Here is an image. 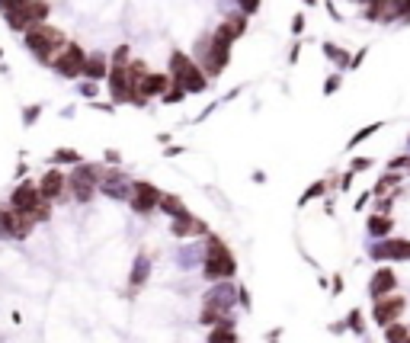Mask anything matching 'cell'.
<instances>
[{"label": "cell", "instance_id": "cell-39", "mask_svg": "<svg viewBox=\"0 0 410 343\" xmlns=\"http://www.w3.org/2000/svg\"><path fill=\"white\" fill-rule=\"evenodd\" d=\"M368 164H372V160H368V158H362V160H359V158H356V160H352V170H366V167H368Z\"/></svg>", "mask_w": 410, "mask_h": 343}, {"label": "cell", "instance_id": "cell-32", "mask_svg": "<svg viewBox=\"0 0 410 343\" xmlns=\"http://www.w3.org/2000/svg\"><path fill=\"white\" fill-rule=\"evenodd\" d=\"M372 132H378V122H372V126L359 128V132L352 135V138H350V148H356V144H359V142H366V138H368V135H372Z\"/></svg>", "mask_w": 410, "mask_h": 343}, {"label": "cell", "instance_id": "cell-20", "mask_svg": "<svg viewBox=\"0 0 410 343\" xmlns=\"http://www.w3.org/2000/svg\"><path fill=\"white\" fill-rule=\"evenodd\" d=\"M157 212H164V215H170V218H183V215H189L186 202L180 199V196H173V193H164V196H160Z\"/></svg>", "mask_w": 410, "mask_h": 343}, {"label": "cell", "instance_id": "cell-15", "mask_svg": "<svg viewBox=\"0 0 410 343\" xmlns=\"http://www.w3.org/2000/svg\"><path fill=\"white\" fill-rule=\"evenodd\" d=\"M109 93L116 103H132V81L128 67H109Z\"/></svg>", "mask_w": 410, "mask_h": 343}, {"label": "cell", "instance_id": "cell-3", "mask_svg": "<svg viewBox=\"0 0 410 343\" xmlns=\"http://www.w3.org/2000/svg\"><path fill=\"white\" fill-rule=\"evenodd\" d=\"M170 77H173V84H180L186 93H202L205 90V74H202V67L196 65L189 55L183 51H173L170 55Z\"/></svg>", "mask_w": 410, "mask_h": 343}, {"label": "cell", "instance_id": "cell-6", "mask_svg": "<svg viewBox=\"0 0 410 343\" xmlns=\"http://www.w3.org/2000/svg\"><path fill=\"white\" fill-rule=\"evenodd\" d=\"M199 65L205 67V74H221L225 65L231 61V45L221 42L218 35H212L209 42H199Z\"/></svg>", "mask_w": 410, "mask_h": 343}, {"label": "cell", "instance_id": "cell-12", "mask_svg": "<svg viewBox=\"0 0 410 343\" xmlns=\"http://www.w3.org/2000/svg\"><path fill=\"white\" fill-rule=\"evenodd\" d=\"M394 289H398V273H394L391 267H378L375 273H372V279H368V295L375 301L394 295Z\"/></svg>", "mask_w": 410, "mask_h": 343}, {"label": "cell", "instance_id": "cell-31", "mask_svg": "<svg viewBox=\"0 0 410 343\" xmlns=\"http://www.w3.org/2000/svg\"><path fill=\"white\" fill-rule=\"evenodd\" d=\"M324 190H327V183H324V180H321V183H314V186H311V190H305V193H302V199H298V206H305V202H308V199H318V196H324Z\"/></svg>", "mask_w": 410, "mask_h": 343}, {"label": "cell", "instance_id": "cell-45", "mask_svg": "<svg viewBox=\"0 0 410 343\" xmlns=\"http://www.w3.org/2000/svg\"><path fill=\"white\" fill-rule=\"evenodd\" d=\"M0 58H3V49H0Z\"/></svg>", "mask_w": 410, "mask_h": 343}, {"label": "cell", "instance_id": "cell-37", "mask_svg": "<svg viewBox=\"0 0 410 343\" xmlns=\"http://www.w3.org/2000/svg\"><path fill=\"white\" fill-rule=\"evenodd\" d=\"M237 3H241L244 13H257L259 10V0H237Z\"/></svg>", "mask_w": 410, "mask_h": 343}, {"label": "cell", "instance_id": "cell-19", "mask_svg": "<svg viewBox=\"0 0 410 343\" xmlns=\"http://www.w3.org/2000/svg\"><path fill=\"white\" fill-rule=\"evenodd\" d=\"M366 231L375 237V241H385V237L394 231V218L391 215H378V212H375V215L366 221Z\"/></svg>", "mask_w": 410, "mask_h": 343}, {"label": "cell", "instance_id": "cell-30", "mask_svg": "<svg viewBox=\"0 0 410 343\" xmlns=\"http://www.w3.org/2000/svg\"><path fill=\"white\" fill-rule=\"evenodd\" d=\"M33 0H0V13L7 17V13H17V10H23V7H29Z\"/></svg>", "mask_w": 410, "mask_h": 343}, {"label": "cell", "instance_id": "cell-46", "mask_svg": "<svg viewBox=\"0 0 410 343\" xmlns=\"http://www.w3.org/2000/svg\"><path fill=\"white\" fill-rule=\"evenodd\" d=\"M273 343H279V340H273Z\"/></svg>", "mask_w": 410, "mask_h": 343}, {"label": "cell", "instance_id": "cell-29", "mask_svg": "<svg viewBox=\"0 0 410 343\" xmlns=\"http://www.w3.org/2000/svg\"><path fill=\"white\" fill-rule=\"evenodd\" d=\"M132 65V49L128 45H119L116 51H112V67H128Z\"/></svg>", "mask_w": 410, "mask_h": 343}, {"label": "cell", "instance_id": "cell-41", "mask_svg": "<svg viewBox=\"0 0 410 343\" xmlns=\"http://www.w3.org/2000/svg\"><path fill=\"white\" fill-rule=\"evenodd\" d=\"M119 160H122V158H119V151L109 148V151H106V164H119Z\"/></svg>", "mask_w": 410, "mask_h": 343}, {"label": "cell", "instance_id": "cell-17", "mask_svg": "<svg viewBox=\"0 0 410 343\" xmlns=\"http://www.w3.org/2000/svg\"><path fill=\"white\" fill-rule=\"evenodd\" d=\"M148 279H151V257H148V253H138L132 263V273H128V295L142 292L144 285H148Z\"/></svg>", "mask_w": 410, "mask_h": 343}, {"label": "cell", "instance_id": "cell-11", "mask_svg": "<svg viewBox=\"0 0 410 343\" xmlns=\"http://www.w3.org/2000/svg\"><path fill=\"white\" fill-rule=\"evenodd\" d=\"M368 257L385 263V260H407L410 263V241L407 237H385V241H375L368 247Z\"/></svg>", "mask_w": 410, "mask_h": 343}, {"label": "cell", "instance_id": "cell-28", "mask_svg": "<svg viewBox=\"0 0 410 343\" xmlns=\"http://www.w3.org/2000/svg\"><path fill=\"white\" fill-rule=\"evenodd\" d=\"M346 327H350L352 334H366V321H362V315H359V308H352L350 315H346Z\"/></svg>", "mask_w": 410, "mask_h": 343}, {"label": "cell", "instance_id": "cell-25", "mask_svg": "<svg viewBox=\"0 0 410 343\" xmlns=\"http://www.w3.org/2000/svg\"><path fill=\"white\" fill-rule=\"evenodd\" d=\"M51 164H84V154L80 151H74V148H58L55 154H51Z\"/></svg>", "mask_w": 410, "mask_h": 343}, {"label": "cell", "instance_id": "cell-34", "mask_svg": "<svg viewBox=\"0 0 410 343\" xmlns=\"http://www.w3.org/2000/svg\"><path fill=\"white\" fill-rule=\"evenodd\" d=\"M39 116H42V106H29V109L23 112V126H33Z\"/></svg>", "mask_w": 410, "mask_h": 343}, {"label": "cell", "instance_id": "cell-43", "mask_svg": "<svg viewBox=\"0 0 410 343\" xmlns=\"http://www.w3.org/2000/svg\"><path fill=\"white\" fill-rule=\"evenodd\" d=\"M80 90H84L87 97H93V93H96V84H93V81H90V84H84V87H80Z\"/></svg>", "mask_w": 410, "mask_h": 343}, {"label": "cell", "instance_id": "cell-40", "mask_svg": "<svg viewBox=\"0 0 410 343\" xmlns=\"http://www.w3.org/2000/svg\"><path fill=\"white\" fill-rule=\"evenodd\" d=\"M292 29H295V33H302V29H305V17H302V13L292 19Z\"/></svg>", "mask_w": 410, "mask_h": 343}, {"label": "cell", "instance_id": "cell-26", "mask_svg": "<svg viewBox=\"0 0 410 343\" xmlns=\"http://www.w3.org/2000/svg\"><path fill=\"white\" fill-rule=\"evenodd\" d=\"M401 180H404V176L398 174V170H391V174H385V176H382V180H378V186H375V190H372V196H385L388 190H394V186L401 183Z\"/></svg>", "mask_w": 410, "mask_h": 343}, {"label": "cell", "instance_id": "cell-44", "mask_svg": "<svg viewBox=\"0 0 410 343\" xmlns=\"http://www.w3.org/2000/svg\"><path fill=\"white\" fill-rule=\"evenodd\" d=\"M305 3H308V7H314V3H318V0H305Z\"/></svg>", "mask_w": 410, "mask_h": 343}, {"label": "cell", "instance_id": "cell-35", "mask_svg": "<svg viewBox=\"0 0 410 343\" xmlns=\"http://www.w3.org/2000/svg\"><path fill=\"white\" fill-rule=\"evenodd\" d=\"M388 0H368V17H382Z\"/></svg>", "mask_w": 410, "mask_h": 343}, {"label": "cell", "instance_id": "cell-9", "mask_svg": "<svg viewBox=\"0 0 410 343\" xmlns=\"http://www.w3.org/2000/svg\"><path fill=\"white\" fill-rule=\"evenodd\" d=\"M10 209L17 212V215H33L39 206H42V193H39V183L33 180H23L19 186H13V193H10Z\"/></svg>", "mask_w": 410, "mask_h": 343}, {"label": "cell", "instance_id": "cell-1", "mask_svg": "<svg viewBox=\"0 0 410 343\" xmlns=\"http://www.w3.org/2000/svg\"><path fill=\"white\" fill-rule=\"evenodd\" d=\"M205 263H202V276L212 279V283H225V279H231L237 273V260L234 253H231V247H228L225 241L218 235H209V244H205Z\"/></svg>", "mask_w": 410, "mask_h": 343}, {"label": "cell", "instance_id": "cell-27", "mask_svg": "<svg viewBox=\"0 0 410 343\" xmlns=\"http://www.w3.org/2000/svg\"><path fill=\"white\" fill-rule=\"evenodd\" d=\"M385 343H410V331L404 324L385 327Z\"/></svg>", "mask_w": 410, "mask_h": 343}, {"label": "cell", "instance_id": "cell-18", "mask_svg": "<svg viewBox=\"0 0 410 343\" xmlns=\"http://www.w3.org/2000/svg\"><path fill=\"white\" fill-rule=\"evenodd\" d=\"M170 84H173V77H167V74H144L138 93H142V100L148 103L151 97H164V93L170 90Z\"/></svg>", "mask_w": 410, "mask_h": 343}, {"label": "cell", "instance_id": "cell-23", "mask_svg": "<svg viewBox=\"0 0 410 343\" xmlns=\"http://www.w3.org/2000/svg\"><path fill=\"white\" fill-rule=\"evenodd\" d=\"M209 343H237V331H234V324H218V327H212Z\"/></svg>", "mask_w": 410, "mask_h": 343}, {"label": "cell", "instance_id": "cell-16", "mask_svg": "<svg viewBox=\"0 0 410 343\" xmlns=\"http://www.w3.org/2000/svg\"><path fill=\"white\" fill-rule=\"evenodd\" d=\"M170 235H173V237H196V235L205 237V235H209V225L189 212V215L173 218V221H170Z\"/></svg>", "mask_w": 410, "mask_h": 343}, {"label": "cell", "instance_id": "cell-22", "mask_svg": "<svg viewBox=\"0 0 410 343\" xmlns=\"http://www.w3.org/2000/svg\"><path fill=\"white\" fill-rule=\"evenodd\" d=\"M215 35L221 39V42H228V45H231L234 39H241V35H244V19H241V17L225 19V23L218 26V33H215Z\"/></svg>", "mask_w": 410, "mask_h": 343}, {"label": "cell", "instance_id": "cell-13", "mask_svg": "<svg viewBox=\"0 0 410 343\" xmlns=\"http://www.w3.org/2000/svg\"><path fill=\"white\" fill-rule=\"evenodd\" d=\"M100 190H103V196H109V199H126L128 202V196H132V180H128L122 170H109V174H103Z\"/></svg>", "mask_w": 410, "mask_h": 343}, {"label": "cell", "instance_id": "cell-21", "mask_svg": "<svg viewBox=\"0 0 410 343\" xmlns=\"http://www.w3.org/2000/svg\"><path fill=\"white\" fill-rule=\"evenodd\" d=\"M84 74L90 77V81H103V77H109V61L106 55H87V65H84Z\"/></svg>", "mask_w": 410, "mask_h": 343}, {"label": "cell", "instance_id": "cell-2", "mask_svg": "<svg viewBox=\"0 0 410 343\" xmlns=\"http://www.w3.org/2000/svg\"><path fill=\"white\" fill-rule=\"evenodd\" d=\"M23 42H26V49L33 51L39 61H49V65H51V55L65 49L67 39H65V33H61V29L42 23V26H33L29 33H23Z\"/></svg>", "mask_w": 410, "mask_h": 343}, {"label": "cell", "instance_id": "cell-33", "mask_svg": "<svg viewBox=\"0 0 410 343\" xmlns=\"http://www.w3.org/2000/svg\"><path fill=\"white\" fill-rule=\"evenodd\" d=\"M183 97H186V90H183V87H180V84H170V90L164 93V103H180Z\"/></svg>", "mask_w": 410, "mask_h": 343}, {"label": "cell", "instance_id": "cell-8", "mask_svg": "<svg viewBox=\"0 0 410 343\" xmlns=\"http://www.w3.org/2000/svg\"><path fill=\"white\" fill-rule=\"evenodd\" d=\"M84 65H87V51L77 42H67L65 49H61V55L51 58V67H55L61 77H80L84 74Z\"/></svg>", "mask_w": 410, "mask_h": 343}, {"label": "cell", "instance_id": "cell-7", "mask_svg": "<svg viewBox=\"0 0 410 343\" xmlns=\"http://www.w3.org/2000/svg\"><path fill=\"white\" fill-rule=\"evenodd\" d=\"M160 190L154 183H148V180H132V196H128V206H132V212H138V215H151V212H157L160 206Z\"/></svg>", "mask_w": 410, "mask_h": 343}, {"label": "cell", "instance_id": "cell-38", "mask_svg": "<svg viewBox=\"0 0 410 343\" xmlns=\"http://www.w3.org/2000/svg\"><path fill=\"white\" fill-rule=\"evenodd\" d=\"M336 87H340V77H327V84H324V93H334L336 90Z\"/></svg>", "mask_w": 410, "mask_h": 343}, {"label": "cell", "instance_id": "cell-36", "mask_svg": "<svg viewBox=\"0 0 410 343\" xmlns=\"http://www.w3.org/2000/svg\"><path fill=\"white\" fill-rule=\"evenodd\" d=\"M388 167H391V170H407V174H410V158H407V154H401V158H394Z\"/></svg>", "mask_w": 410, "mask_h": 343}, {"label": "cell", "instance_id": "cell-24", "mask_svg": "<svg viewBox=\"0 0 410 343\" xmlns=\"http://www.w3.org/2000/svg\"><path fill=\"white\" fill-rule=\"evenodd\" d=\"M398 17H410V0H388L382 19H398Z\"/></svg>", "mask_w": 410, "mask_h": 343}, {"label": "cell", "instance_id": "cell-10", "mask_svg": "<svg viewBox=\"0 0 410 343\" xmlns=\"http://www.w3.org/2000/svg\"><path fill=\"white\" fill-rule=\"evenodd\" d=\"M404 308H407L404 295H388V299H378L375 305H372V321H375L378 327H391V324L401 321Z\"/></svg>", "mask_w": 410, "mask_h": 343}, {"label": "cell", "instance_id": "cell-14", "mask_svg": "<svg viewBox=\"0 0 410 343\" xmlns=\"http://www.w3.org/2000/svg\"><path fill=\"white\" fill-rule=\"evenodd\" d=\"M39 193H42V199H45V202H58V199H65V193H67V176L61 174L58 167L45 170V176L39 180Z\"/></svg>", "mask_w": 410, "mask_h": 343}, {"label": "cell", "instance_id": "cell-4", "mask_svg": "<svg viewBox=\"0 0 410 343\" xmlns=\"http://www.w3.org/2000/svg\"><path fill=\"white\" fill-rule=\"evenodd\" d=\"M100 167L96 164H77L74 170H71V176H67V190H71V196H74L77 202H90L93 196H96V190H100Z\"/></svg>", "mask_w": 410, "mask_h": 343}, {"label": "cell", "instance_id": "cell-42", "mask_svg": "<svg viewBox=\"0 0 410 343\" xmlns=\"http://www.w3.org/2000/svg\"><path fill=\"white\" fill-rule=\"evenodd\" d=\"M340 292H343V279L334 276V295H340Z\"/></svg>", "mask_w": 410, "mask_h": 343}, {"label": "cell", "instance_id": "cell-5", "mask_svg": "<svg viewBox=\"0 0 410 343\" xmlns=\"http://www.w3.org/2000/svg\"><path fill=\"white\" fill-rule=\"evenodd\" d=\"M35 221L29 215H17L10 206H0V241H26Z\"/></svg>", "mask_w": 410, "mask_h": 343}]
</instances>
